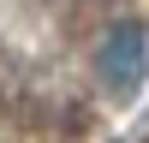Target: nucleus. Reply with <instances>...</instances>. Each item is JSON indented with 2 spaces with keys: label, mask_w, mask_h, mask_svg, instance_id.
I'll use <instances>...</instances> for the list:
<instances>
[{
  "label": "nucleus",
  "mask_w": 149,
  "mask_h": 143,
  "mask_svg": "<svg viewBox=\"0 0 149 143\" xmlns=\"http://www.w3.org/2000/svg\"><path fill=\"white\" fill-rule=\"evenodd\" d=\"M143 72H149L143 30H137V24L107 30V42H102V83H107V90H119V95H131V90L143 83Z\"/></svg>",
  "instance_id": "1"
}]
</instances>
